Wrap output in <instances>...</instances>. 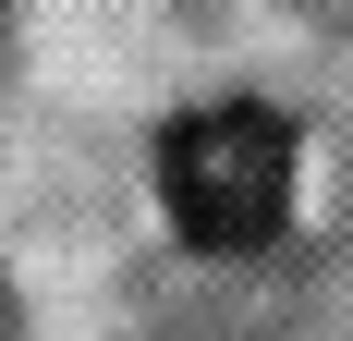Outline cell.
I'll list each match as a JSON object with an SVG mask.
<instances>
[{"mask_svg":"<svg viewBox=\"0 0 353 341\" xmlns=\"http://www.w3.org/2000/svg\"><path fill=\"white\" fill-rule=\"evenodd\" d=\"M159 207H171V232L208 244V256L281 244V220H292V122L256 110V98L183 110L171 135H159Z\"/></svg>","mask_w":353,"mask_h":341,"instance_id":"1","label":"cell"}]
</instances>
